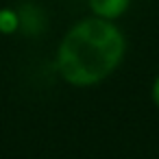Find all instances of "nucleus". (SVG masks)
<instances>
[{"mask_svg": "<svg viewBox=\"0 0 159 159\" xmlns=\"http://www.w3.org/2000/svg\"><path fill=\"white\" fill-rule=\"evenodd\" d=\"M126 39L120 26L96 16L72 24L57 46V72L72 87H94L122 63Z\"/></svg>", "mask_w": 159, "mask_h": 159, "instance_id": "f257e3e1", "label": "nucleus"}, {"mask_svg": "<svg viewBox=\"0 0 159 159\" xmlns=\"http://www.w3.org/2000/svg\"><path fill=\"white\" fill-rule=\"evenodd\" d=\"M87 5H89L92 16L116 22L118 18H122L126 13L131 0H87Z\"/></svg>", "mask_w": 159, "mask_h": 159, "instance_id": "f03ea898", "label": "nucleus"}, {"mask_svg": "<svg viewBox=\"0 0 159 159\" xmlns=\"http://www.w3.org/2000/svg\"><path fill=\"white\" fill-rule=\"evenodd\" d=\"M150 98H152L155 107L159 109V74H157V76H155V81H152V87H150Z\"/></svg>", "mask_w": 159, "mask_h": 159, "instance_id": "7ed1b4c3", "label": "nucleus"}]
</instances>
